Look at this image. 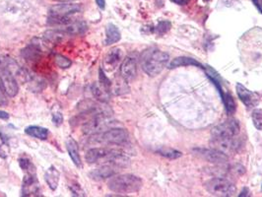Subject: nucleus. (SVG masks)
Instances as JSON below:
<instances>
[{
  "instance_id": "obj_38",
  "label": "nucleus",
  "mask_w": 262,
  "mask_h": 197,
  "mask_svg": "<svg viewBox=\"0 0 262 197\" xmlns=\"http://www.w3.org/2000/svg\"><path fill=\"white\" fill-rule=\"evenodd\" d=\"M9 118V114L6 111L0 110V119H8Z\"/></svg>"
},
{
  "instance_id": "obj_26",
  "label": "nucleus",
  "mask_w": 262,
  "mask_h": 197,
  "mask_svg": "<svg viewBox=\"0 0 262 197\" xmlns=\"http://www.w3.org/2000/svg\"><path fill=\"white\" fill-rule=\"evenodd\" d=\"M19 165L22 170L27 172V174H36V168L28 158H20Z\"/></svg>"
},
{
  "instance_id": "obj_22",
  "label": "nucleus",
  "mask_w": 262,
  "mask_h": 197,
  "mask_svg": "<svg viewBox=\"0 0 262 197\" xmlns=\"http://www.w3.org/2000/svg\"><path fill=\"white\" fill-rule=\"evenodd\" d=\"M65 36H68V35L63 30H51L45 33V39L52 44L61 42Z\"/></svg>"
},
{
  "instance_id": "obj_8",
  "label": "nucleus",
  "mask_w": 262,
  "mask_h": 197,
  "mask_svg": "<svg viewBox=\"0 0 262 197\" xmlns=\"http://www.w3.org/2000/svg\"><path fill=\"white\" fill-rule=\"evenodd\" d=\"M240 133V123L236 119H228L212 129L213 140H228L236 138Z\"/></svg>"
},
{
  "instance_id": "obj_30",
  "label": "nucleus",
  "mask_w": 262,
  "mask_h": 197,
  "mask_svg": "<svg viewBox=\"0 0 262 197\" xmlns=\"http://www.w3.org/2000/svg\"><path fill=\"white\" fill-rule=\"evenodd\" d=\"M69 190L72 193V196H74V197H86L87 196L86 193L84 192V190L77 183H72L69 186Z\"/></svg>"
},
{
  "instance_id": "obj_1",
  "label": "nucleus",
  "mask_w": 262,
  "mask_h": 197,
  "mask_svg": "<svg viewBox=\"0 0 262 197\" xmlns=\"http://www.w3.org/2000/svg\"><path fill=\"white\" fill-rule=\"evenodd\" d=\"M88 164L111 165L116 168H126L129 159L119 150L109 148H93L85 155Z\"/></svg>"
},
{
  "instance_id": "obj_14",
  "label": "nucleus",
  "mask_w": 262,
  "mask_h": 197,
  "mask_svg": "<svg viewBox=\"0 0 262 197\" xmlns=\"http://www.w3.org/2000/svg\"><path fill=\"white\" fill-rule=\"evenodd\" d=\"M117 173V168L111 165H104L101 168L92 170L89 173V177L94 181H102L115 176Z\"/></svg>"
},
{
  "instance_id": "obj_35",
  "label": "nucleus",
  "mask_w": 262,
  "mask_h": 197,
  "mask_svg": "<svg viewBox=\"0 0 262 197\" xmlns=\"http://www.w3.org/2000/svg\"><path fill=\"white\" fill-rule=\"evenodd\" d=\"M253 2L257 6L259 11L262 14V0H253Z\"/></svg>"
},
{
  "instance_id": "obj_3",
  "label": "nucleus",
  "mask_w": 262,
  "mask_h": 197,
  "mask_svg": "<svg viewBox=\"0 0 262 197\" xmlns=\"http://www.w3.org/2000/svg\"><path fill=\"white\" fill-rule=\"evenodd\" d=\"M81 10L80 4L62 2L53 5L49 11L48 24L51 26H66L73 22V16Z\"/></svg>"
},
{
  "instance_id": "obj_37",
  "label": "nucleus",
  "mask_w": 262,
  "mask_h": 197,
  "mask_svg": "<svg viewBox=\"0 0 262 197\" xmlns=\"http://www.w3.org/2000/svg\"><path fill=\"white\" fill-rule=\"evenodd\" d=\"M172 1L178 5H186L190 0H172Z\"/></svg>"
},
{
  "instance_id": "obj_32",
  "label": "nucleus",
  "mask_w": 262,
  "mask_h": 197,
  "mask_svg": "<svg viewBox=\"0 0 262 197\" xmlns=\"http://www.w3.org/2000/svg\"><path fill=\"white\" fill-rule=\"evenodd\" d=\"M8 103V98H7V93L5 91V88L3 86V83L0 79V105L4 106Z\"/></svg>"
},
{
  "instance_id": "obj_4",
  "label": "nucleus",
  "mask_w": 262,
  "mask_h": 197,
  "mask_svg": "<svg viewBox=\"0 0 262 197\" xmlns=\"http://www.w3.org/2000/svg\"><path fill=\"white\" fill-rule=\"evenodd\" d=\"M169 57L168 53L161 50H146L141 56L142 69L147 75L155 77L159 75L167 66Z\"/></svg>"
},
{
  "instance_id": "obj_33",
  "label": "nucleus",
  "mask_w": 262,
  "mask_h": 197,
  "mask_svg": "<svg viewBox=\"0 0 262 197\" xmlns=\"http://www.w3.org/2000/svg\"><path fill=\"white\" fill-rule=\"evenodd\" d=\"M52 121H53V123H55L57 126L60 125V124L62 123V121H63V116H62V114H61L60 112H56V113H54L53 116H52Z\"/></svg>"
},
{
  "instance_id": "obj_6",
  "label": "nucleus",
  "mask_w": 262,
  "mask_h": 197,
  "mask_svg": "<svg viewBox=\"0 0 262 197\" xmlns=\"http://www.w3.org/2000/svg\"><path fill=\"white\" fill-rule=\"evenodd\" d=\"M129 135L123 128H110L104 132L93 134V141L101 144L123 145L128 141Z\"/></svg>"
},
{
  "instance_id": "obj_9",
  "label": "nucleus",
  "mask_w": 262,
  "mask_h": 197,
  "mask_svg": "<svg viewBox=\"0 0 262 197\" xmlns=\"http://www.w3.org/2000/svg\"><path fill=\"white\" fill-rule=\"evenodd\" d=\"M23 197H42L40 183L36 174H27L22 184Z\"/></svg>"
},
{
  "instance_id": "obj_17",
  "label": "nucleus",
  "mask_w": 262,
  "mask_h": 197,
  "mask_svg": "<svg viewBox=\"0 0 262 197\" xmlns=\"http://www.w3.org/2000/svg\"><path fill=\"white\" fill-rule=\"evenodd\" d=\"M42 55V49L39 46L36 45H30L26 49L22 50V56L29 62L37 61L41 58Z\"/></svg>"
},
{
  "instance_id": "obj_10",
  "label": "nucleus",
  "mask_w": 262,
  "mask_h": 197,
  "mask_svg": "<svg viewBox=\"0 0 262 197\" xmlns=\"http://www.w3.org/2000/svg\"><path fill=\"white\" fill-rule=\"evenodd\" d=\"M194 152L204 160L213 164H224L229 160L228 155L218 149H195Z\"/></svg>"
},
{
  "instance_id": "obj_39",
  "label": "nucleus",
  "mask_w": 262,
  "mask_h": 197,
  "mask_svg": "<svg viewBox=\"0 0 262 197\" xmlns=\"http://www.w3.org/2000/svg\"><path fill=\"white\" fill-rule=\"evenodd\" d=\"M239 197H249V190H248L247 188H245V189L243 190L242 194H241V195H239Z\"/></svg>"
},
{
  "instance_id": "obj_21",
  "label": "nucleus",
  "mask_w": 262,
  "mask_h": 197,
  "mask_svg": "<svg viewBox=\"0 0 262 197\" xmlns=\"http://www.w3.org/2000/svg\"><path fill=\"white\" fill-rule=\"evenodd\" d=\"M189 65H193V66H197L200 68H204L202 64H200L198 61H196L193 58L190 57H177L175 58L170 64H169V68L173 69L175 67H179V66H189Z\"/></svg>"
},
{
  "instance_id": "obj_13",
  "label": "nucleus",
  "mask_w": 262,
  "mask_h": 197,
  "mask_svg": "<svg viewBox=\"0 0 262 197\" xmlns=\"http://www.w3.org/2000/svg\"><path fill=\"white\" fill-rule=\"evenodd\" d=\"M122 58H123V53L120 49L118 48L111 49L104 58V63H103L104 69H105L106 71L114 70L118 66Z\"/></svg>"
},
{
  "instance_id": "obj_24",
  "label": "nucleus",
  "mask_w": 262,
  "mask_h": 197,
  "mask_svg": "<svg viewBox=\"0 0 262 197\" xmlns=\"http://www.w3.org/2000/svg\"><path fill=\"white\" fill-rule=\"evenodd\" d=\"M92 93H93V96L95 98L101 100V101H106L108 98V93L106 91H105L100 86V84H97V83L92 85Z\"/></svg>"
},
{
  "instance_id": "obj_29",
  "label": "nucleus",
  "mask_w": 262,
  "mask_h": 197,
  "mask_svg": "<svg viewBox=\"0 0 262 197\" xmlns=\"http://www.w3.org/2000/svg\"><path fill=\"white\" fill-rule=\"evenodd\" d=\"M55 62L60 68H68L71 65V60L61 54L55 55Z\"/></svg>"
},
{
  "instance_id": "obj_25",
  "label": "nucleus",
  "mask_w": 262,
  "mask_h": 197,
  "mask_svg": "<svg viewBox=\"0 0 262 197\" xmlns=\"http://www.w3.org/2000/svg\"><path fill=\"white\" fill-rule=\"evenodd\" d=\"M99 80H100V81H99L100 86H101L105 91H106L107 93H109V90H110V87H111V82H110V80L106 77V75L105 74L103 68H100V70H99Z\"/></svg>"
},
{
  "instance_id": "obj_23",
  "label": "nucleus",
  "mask_w": 262,
  "mask_h": 197,
  "mask_svg": "<svg viewBox=\"0 0 262 197\" xmlns=\"http://www.w3.org/2000/svg\"><path fill=\"white\" fill-rule=\"evenodd\" d=\"M222 99L225 104V108L229 114H234L236 111V101L233 98V96L229 93H223L222 95Z\"/></svg>"
},
{
  "instance_id": "obj_12",
  "label": "nucleus",
  "mask_w": 262,
  "mask_h": 197,
  "mask_svg": "<svg viewBox=\"0 0 262 197\" xmlns=\"http://www.w3.org/2000/svg\"><path fill=\"white\" fill-rule=\"evenodd\" d=\"M236 88H237V93H238L239 98L249 108H253L260 103V97L257 93L250 91L249 89H247L244 85L240 83L237 84Z\"/></svg>"
},
{
  "instance_id": "obj_7",
  "label": "nucleus",
  "mask_w": 262,
  "mask_h": 197,
  "mask_svg": "<svg viewBox=\"0 0 262 197\" xmlns=\"http://www.w3.org/2000/svg\"><path fill=\"white\" fill-rule=\"evenodd\" d=\"M206 191L213 197H234L237 193V188L228 180L222 178H214L208 181L205 185Z\"/></svg>"
},
{
  "instance_id": "obj_36",
  "label": "nucleus",
  "mask_w": 262,
  "mask_h": 197,
  "mask_svg": "<svg viewBox=\"0 0 262 197\" xmlns=\"http://www.w3.org/2000/svg\"><path fill=\"white\" fill-rule=\"evenodd\" d=\"M96 3L101 9L104 10L105 8V0H96Z\"/></svg>"
},
{
  "instance_id": "obj_15",
  "label": "nucleus",
  "mask_w": 262,
  "mask_h": 197,
  "mask_svg": "<svg viewBox=\"0 0 262 197\" xmlns=\"http://www.w3.org/2000/svg\"><path fill=\"white\" fill-rule=\"evenodd\" d=\"M66 148L68 151V154L72 160V162L74 163V165L81 169L82 168V162H81V158H80V154H79V148H78V144L77 142L72 138L69 137L66 141Z\"/></svg>"
},
{
  "instance_id": "obj_28",
  "label": "nucleus",
  "mask_w": 262,
  "mask_h": 197,
  "mask_svg": "<svg viewBox=\"0 0 262 197\" xmlns=\"http://www.w3.org/2000/svg\"><path fill=\"white\" fill-rule=\"evenodd\" d=\"M252 117L256 128L259 130H262V109H255Z\"/></svg>"
},
{
  "instance_id": "obj_27",
  "label": "nucleus",
  "mask_w": 262,
  "mask_h": 197,
  "mask_svg": "<svg viewBox=\"0 0 262 197\" xmlns=\"http://www.w3.org/2000/svg\"><path fill=\"white\" fill-rule=\"evenodd\" d=\"M160 155L164 156L165 158H168V159H177L179 157H181V152L179 151H176L175 149H172V148H161L159 151Z\"/></svg>"
},
{
  "instance_id": "obj_40",
  "label": "nucleus",
  "mask_w": 262,
  "mask_h": 197,
  "mask_svg": "<svg viewBox=\"0 0 262 197\" xmlns=\"http://www.w3.org/2000/svg\"><path fill=\"white\" fill-rule=\"evenodd\" d=\"M57 2H71V1H76V0H54Z\"/></svg>"
},
{
  "instance_id": "obj_11",
  "label": "nucleus",
  "mask_w": 262,
  "mask_h": 197,
  "mask_svg": "<svg viewBox=\"0 0 262 197\" xmlns=\"http://www.w3.org/2000/svg\"><path fill=\"white\" fill-rule=\"evenodd\" d=\"M120 77L126 82L132 81L137 74V63L136 59L132 56H127L124 58L120 65Z\"/></svg>"
},
{
  "instance_id": "obj_31",
  "label": "nucleus",
  "mask_w": 262,
  "mask_h": 197,
  "mask_svg": "<svg viewBox=\"0 0 262 197\" xmlns=\"http://www.w3.org/2000/svg\"><path fill=\"white\" fill-rule=\"evenodd\" d=\"M171 29V23L168 21H162L159 23V25L155 28V32L159 35L166 34Z\"/></svg>"
},
{
  "instance_id": "obj_34",
  "label": "nucleus",
  "mask_w": 262,
  "mask_h": 197,
  "mask_svg": "<svg viewBox=\"0 0 262 197\" xmlns=\"http://www.w3.org/2000/svg\"><path fill=\"white\" fill-rule=\"evenodd\" d=\"M7 144V142H6V140L4 139V137H3V135L0 133V157L1 158H6V154H5V152L3 151V146L4 145H6Z\"/></svg>"
},
{
  "instance_id": "obj_2",
  "label": "nucleus",
  "mask_w": 262,
  "mask_h": 197,
  "mask_svg": "<svg viewBox=\"0 0 262 197\" xmlns=\"http://www.w3.org/2000/svg\"><path fill=\"white\" fill-rule=\"evenodd\" d=\"M20 66L7 55L0 56V79L9 97H15L19 92V85L16 76L21 73Z\"/></svg>"
},
{
  "instance_id": "obj_41",
  "label": "nucleus",
  "mask_w": 262,
  "mask_h": 197,
  "mask_svg": "<svg viewBox=\"0 0 262 197\" xmlns=\"http://www.w3.org/2000/svg\"><path fill=\"white\" fill-rule=\"evenodd\" d=\"M203 1H205V2H207V1H209V0H203Z\"/></svg>"
},
{
  "instance_id": "obj_19",
  "label": "nucleus",
  "mask_w": 262,
  "mask_h": 197,
  "mask_svg": "<svg viewBox=\"0 0 262 197\" xmlns=\"http://www.w3.org/2000/svg\"><path fill=\"white\" fill-rule=\"evenodd\" d=\"M68 36H77L82 35L87 31V24L83 21L79 22H72L66 25L65 29L63 30Z\"/></svg>"
},
{
  "instance_id": "obj_20",
  "label": "nucleus",
  "mask_w": 262,
  "mask_h": 197,
  "mask_svg": "<svg viewBox=\"0 0 262 197\" xmlns=\"http://www.w3.org/2000/svg\"><path fill=\"white\" fill-rule=\"evenodd\" d=\"M25 132L29 136L37 138V139H41V140H46L49 136V129L42 127V126H38V125L28 126L25 129Z\"/></svg>"
},
{
  "instance_id": "obj_18",
  "label": "nucleus",
  "mask_w": 262,
  "mask_h": 197,
  "mask_svg": "<svg viewBox=\"0 0 262 197\" xmlns=\"http://www.w3.org/2000/svg\"><path fill=\"white\" fill-rule=\"evenodd\" d=\"M59 178H60V174L53 166L50 167V169L47 170L45 174V180L52 191H55L57 189Z\"/></svg>"
},
{
  "instance_id": "obj_16",
  "label": "nucleus",
  "mask_w": 262,
  "mask_h": 197,
  "mask_svg": "<svg viewBox=\"0 0 262 197\" xmlns=\"http://www.w3.org/2000/svg\"><path fill=\"white\" fill-rule=\"evenodd\" d=\"M120 39H121V35L118 28L111 23L107 24L105 28V46L113 45L119 42Z\"/></svg>"
},
{
  "instance_id": "obj_42",
  "label": "nucleus",
  "mask_w": 262,
  "mask_h": 197,
  "mask_svg": "<svg viewBox=\"0 0 262 197\" xmlns=\"http://www.w3.org/2000/svg\"></svg>"
},
{
  "instance_id": "obj_5",
  "label": "nucleus",
  "mask_w": 262,
  "mask_h": 197,
  "mask_svg": "<svg viewBox=\"0 0 262 197\" xmlns=\"http://www.w3.org/2000/svg\"><path fill=\"white\" fill-rule=\"evenodd\" d=\"M142 180L134 175H120L113 176L109 180L108 189L119 195H128L138 193L142 188Z\"/></svg>"
}]
</instances>
